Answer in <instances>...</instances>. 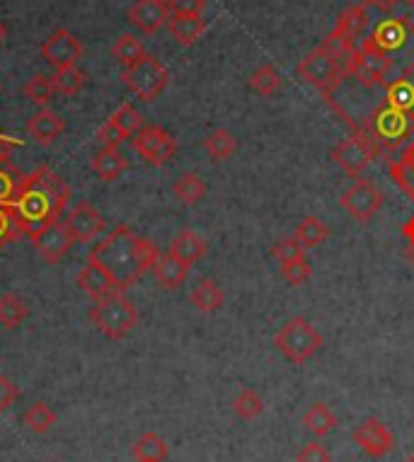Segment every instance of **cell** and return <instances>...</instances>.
<instances>
[{
  "label": "cell",
  "instance_id": "6da1fadb",
  "mask_svg": "<svg viewBox=\"0 0 414 462\" xmlns=\"http://www.w3.org/2000/svg\"><path fill=\"white\" fill-rule=\"evenodd\" d=\"M71 187L61 180L52 167L39 165L32 175H24L15 191V199L3 206L13 216L23 233H34L46 223L59 220L66 211Z\"/></svg>",
  "mask_w": 414,
  "mask_h": 462
},
{
  "label": "cell",
  "instance_id": "7a4b0ae2",
  "mask_svg": "<svg viewBox=\"0 0 414 462\" xmlns=\"http://www.w3.org/2000/svg\"><path fill=\"white\" fill-rule=\"evenodd\" d=\"M160 252L155 243L138 237L128 226H117L95 250L88 254L99 264L119 291H127L158 262Z\"/></svg>",
  "mask_w": 414,
  "mask_h": 462
},
{
  "label": "cell",
  "instance_id": "3957f363",
  "mask_svg": "<svg viewBox=\"0 0 414 462\" xmlns=\"http://www.w3.org/2000/svg\"><path fill=\"white\" fill-rule=\"evenodd\" d=\"M349 59H352V56L344 59V56H337V53H332L330 49H325V46L320 44L296 66V73H298V78H303L306 83L313 85L315 90H320L325 102L330 105L332 95H334V90L339 88V83H342L344 78H349Z\"/></svg>",
  "mask_w": 414,
  "mask_h": 462
},
{
  "label": "cell",
  "instance_id": "277c9868",
  "mask_svg": "<svg viewBox=\"0 0 414 462\" xmlns=\"http://www.w3.org/2000/svg\"><path fill=\"white\" fill-rule=\"evenodd\" d=\"M383 152L400 151L402 145L409 143V138L414 136V124L409 119V114L402 109H395L388 102L373 109L366 124L362 126Z\"/></svg>",
  "mask_w": 414,
  "mask_h": 462
},
{
  "label": "cell",
  "instance_id": "5b68a950",
  "mask_svg": "<svg viewBox=\"0 0 414 462\" xmlns=\"http://www.w3.org/2000/svg\"><path fill=\"white\" fill-rule=\"evenodd\" d=\"M90 322L105 334L107 339H124L138 325L136 305L124 296V291H114L102 300H95L90 308Z\"/></svg>",
  "mask_w": 414,
  "mask_h": 462
},
{
  "label": "cell",
  "instance_id": "8992f818",
  "mask_svg": "<svg viewBox=\"0 0 414 462\" xmlns=\"http://www.w3.org/2000/svg\"><path fill=\"white\" fill-rule=\"evenodd\" d=\"M274 346L291 361V364H306L323 349V334L310 325L306 318H291L274 337Z\"/></svg>",
  "mask_w": 414,
  "mask_h": 462
},
{
  "label": "cell",
  "instance_id": "52a82bcc",
  "mask_svg": "<svg viewBox=\"0 0 414 462\" xmlns=\"http://www.w3.org/2000/svg\"><path fill=\"white\" fill-rule=\"evenodd\" d=\"M121 80L141 102H153L170 83V70L153 53H146L134 66L124 69Z\"/></svg>",
  "mask_w": 414,
  "mask_h": 462
},
{
  "label": "cell",
  "instance_id": "ba28073f",
  "mask_svg": "<svg viewBox=\"0 0 414 462\" xmlns=\"http://www.w3.org/2000/svg\"><path fill=\"white\" fill-rule=\"evenodd\" d=\"M378 155H383V151L378 148L376 141H373L362 126H359L352 136L342 138V141L332 148V160H334V162L344 170V175H349L352 180H359V177L363 175V170H366Z\"/></svg>",
  "mask_w": 414,
  "mask_h": 462
},
{
  "label": "cell",
  "instance_id": "9c48e42d",
  "mask_svg": "<svg viewBox=\"0 0 414 462\" xmlns=\"http://www.w3.org/2000/svg\"><path fill=\"white\" fill-rule=\"evenodd\" d=\"M369 10H366L363 3H359V5H349V8L337 17L334 30L325 37L323 46L325 49H330L332 53L347 59V56H352V53L356 51V39L363 37V32L369 27Z\"/></svg>",
  "mask_w": 414,
  "mask_h": 462
},
{
  "label": "cell",
  "instance_id": "30bf717a",
  "mask_svg": "<svg viewBox=\"0 0 414 462\" xmlns=\"http://www.w3.org/2000/svg\"><path fill=\"white\" fill-rule=\"evenodd\" d=\"M385 194L378 189L376 182H371L369 177H359L352 182V187L344 189V194L339 197V206L356 220V223H371L376 218V213L383 208Z\"/></svg>",
  "mask_w": 414,
  "mask_h": 462
},
{
  "label": "cell",
  "instance_id": "8fae6325",
  "mask_svg": "<svg viewBox=\"0 0 414 462\" xmlns=\"http://www.w3.org/2000/svg\"><path fill=\"white\" fill-rule=\"evenodd\" d=\"M390 66V53L381 51L369 39H363L362 49H356L349 59V76L356 78V83H362L363 88H376V85H385Z\"/></svg>",
  "mask_w": 414,
  "mask_h": 462
},
{
  "label": "cell",
  "instance_id": "7c38bea8",
  "mask_svg": "<svg viewBox=\"0 0 414 462\" xmlns=\"http://www.w3.org/2000/svg\"><path fill=\"white\" fill-rule=\"evenodd\" d=\"M134 151L155 167H163L165 162L174 158L177 152V143L174 138L167 134L163 126H155V124H148L144 129L138 131L134 136Z\"/></svg>",
  "mask_w": 414,
  "mask_h": 462
},
{
  "label": "cell",
  "instance_id": "4fadbf2b",
  "mask_svg": "<svg viewBox=\"0 0 414 462\" xmlns=\"http://www.w3.org/2000/svg\"><path fill=\"white\" fill-rule=\"evenodd\" d=\"M30 240L34 245V250L39 252V257L49 262V264H59L61 259L71 252V247L76 245L73 236L68 233L66 223H61V220L46 223L44 227L30 233Z\"/></svg>",
  "mask_w": 414,
  "mask_h": 462
},
{
  "label": "cell",
  "instance_id": "5bb4252c",
  "mask_svg": "<svg viewBox=\"0 0 414 462\" xmlns=\"http://www.w3.org/2000/svg\"><path fill=\"white\" fill-rule=\"evenodd\" d=\"M83 42H80L73 32L68 30H56L52 37L44 39V44H42V56H44V61L56 70L76 66V63L83 59Z\"/></svg>",
  "mask_w": 414,
  "mask_h": 462
},
{
  "label": "cell",
  "instance_id": "9a60e30c",
  "mask_svg": "<svg viewBox=\"0 0 414 462\" xmlns=\"http://www.w3.org/2000/svg\"><path fill=\"white\" fill-rule=\"evenodd\" d=\"M66 227L76 243L88 245L92 243L95 237L105 233L107 220L102 218V213H99L90 201H80V204H76L68 211Z\"/></svg>",
  "mask_w": 414,
  "mask_h": 462
},
{
  "label": "cell",
  "instance_id": "2e32d148",
  "mask_svg": "<svg viewBox=\"0 0 414 462\" xmlns=\"http://www.w3.org/2000/svg\"><path fill=\"white\" fill-rule=\"evenodd\" d=\"M354 443L371 457H385L392 450V446H395V439H392L390 429L383 421L366 419L363 424L356 426Z\"/></svg>",
  "mask_w": 414,
  "mask_h": 462
},
{
  "label": "cell",
  "instance_id": "e0dca14e",
  "mask_svg": "<svg viewBox=\"0 0 414 462\" xmlns=\"http://www.w3.org/2000/svg\"><path fill=\"white\" fill-rule=\"evenodd\" d=\"M409 37H412V30H409V24H407L405 15H402V17H388V20H383V23H378L366 39H369L371 44L376 46V49H381V51L392 53V51H400V49H405Z\"/></svg>",
  "mask_w": 414,
  "mask_h": 462
},
{
  "label": "cell",
  "instance_id": "ac0fdd59",
  "mask_svg": "<svg viewBox=\"0 0 414 462\" xmlns=\"http://www.w3.org/2000/svg\"><path fill=\"white\" fill-rule=\"evenodd\" d=\"M170 20V8L160 0H136L128 10V23H134L144 34H155V32L167 24Z\"/></svg>",
  "mask_w": 414,
  "mask_h": 462
},
{
  "label": "cell",
  "instance_id": "d6986e66",
  "mask_svg": "<svg viewBox=\"0 0 414 462\" xmlns=\"http://www.w3.org/2000/svg\"><path fill=\"white\" fill-rule=\"evenodd\" d=\"M66 131V122L61 119L59 114L49 112V109H39L34 116H30L27 122V136L34 141V143L49 148L52 143H56V138Z\"/></svg>",
  "mask_w": 414,
  "mask_h": 462
},
{
  "label": "cell",
  "instance_id": "ffe728a7",
  "mask_svg": "<svg viewBox=\"0 0 414 462\" xmlns=\"http://www.w3.org/2000/svg\"><path fill=\"white\" fill-rule=\"evenodd\" d=\"M76 283L85 296L92 298V300H102V298L114 293V291H119V288L114 286V281L107 276L105 269L99 264H95V262H90V259H88V264L83 266V272L78 273Z\"/></svg>",
  "mask_w": 414,
  "mask_h": 462
},
{
  "label": "cell",
  "instance_id": "44dd1931",
  "mask_svg": "<svg viewBox=\"0 0 414 462\" xmlns=\"http://www.w3.org/2000/svg\"><path fill=\"white\" fill-rule=\"evenodd\" d=\"M388 172L392 182L398 184L402 194L414 204V141L402 148L398 160L388 158Z\"/></svg>",
  "mask_w": 414,
  "mask_h": 462
},
{
  "label": "cell",
  "instance_id": "7402d4cb",
  "mask_svg": "<svg viewBox=\"0 0 414 462\" xmlns=\"http://www.w3.org/2000/svg\"><path fill=\"white\" fill-rule=\"evenodd\" d=\"M167 32L173 34V39L180 46H192L206 32V20L202 15H177V13H170Z\"/></svg>",
  "mask_w": 414,
  "mask_h": 462
},
{
  "label": "cell",
  "instance_id": "603a6c76",
  "mask_svg": "<svg viewBox=\"0 0 414 462\" xmlns=\"http://www.w3.org/2000/svg\"><path fill=\"white\" fill-rule=\"evenodd\" d=\"M128 167V160L117 148H102L90 160V170L102 182H114Z\"/></svg>",
  "mask_w": 414,
  "mask_h": 462
},
{
  "label": "cell",
  "instance_id": "cb8c5ba5",
  "mask_svg": "<svg viewBox=\"0 0 414 462\" xmlns=\"http://www.w3.org/2000/svg\"><path fill=\"white\" fill-rule=\"evenodd\" d=\"M153 273H155V281L160 286L167 288V291H174L187 281L189 266L167 252V254H160L158 262L153 264Z\"/></svg>",
  "mask_w": 414,
  "mask_h": 462
},
{
  "label": "cell",
  "instance_id": "d4e9b609",
  "mask_svg": "<svg viewBox=\"0 0 414 462\" xmlns=\"http://www.w3.org/2000/svg\"><path fill=\"white\" fill-rule=\"evenodd\" d=\"M206 250H209V245H206V240L196 236L194 230H182L180 236L170 243V250L167 252L180 259V262H184L187 266H192L206 254Z\"/></svg>",
  "mask_w": 414,
  "mask_h": 462
},
{
  "label": "cell",
  "instance_id": "484cf974",
  "mask_svg": "<svg viewBox=\"0 0 414 462\" xmlns=\"http://www.w3.org/2000/svg\"><path fill=\"white\" fill-rule=\"evenodd\" d=\"M385 102L395 109L402 112H412L414 109V80H412V69H407L405 73L390 83H385Z\"/></svg>",
  "mask_w": 414,
  "mask_h": 462
},
{
  "label": "cell",
  "instance_id": "4316f807",
  "mask_svg": "<svg viewBox=\"0 0 414 462\" xmlns=\"http://www.w3.org/2000/svg\"><path fill=\"white\" fill-rule=\"evenodd\" d=\"M223 300H226L223 291H221L219 283L212 279H202L194 288H192V293H189V303L202 312L219 310L221 305H223Z\"/></svg>",
  "mask_w": 414,
  "mask_h": 462
},
{
  "label": "cell",
  "instance_id": "83f0119b",
  "mask_svg": "<svg viewBox=\"0 0 414 462\" xmlns=\"http://www.w3.org/2000/svg\"><path fill=\"white\" fill-rule=\"evenodd\" d=\"M303 426H306L313 436L323 439V436L334 431L337 417H334V411H332L325 402H315V404L303 414Z\"/></svg>",
  "mask_w": 414,
  "mask_h": 462
},
{
  "label": "cell",
  "instance_id": "f1b7e54d",
  "mask_svg": "<svg viewBox=\"0 0 414 462\" xmlns=\"http://www.w3.org/2000/svg\"><path fill=\"white\" fill-rule=\"evenodd\" d=\"M203 151L209 152L212 160H216V162H226L238 151V141H235V136L228 129H216L203 138Z\"/></svg>",
  "mask_w": 414,
  "mask_h": 462
},
{
  "label": "cell",
  "instance_id": "f546056e",
  "mask_svg": "<svg viewBox=\"0 0 414 462\" xmlns=\"http://www.w3.org/2000/svg\"><path fill=\"white\" fill-rule=\"evenodd\" d=\"M27 318H30V305L24 303L23 298H17L15 293L0 296V325L5 329H15Z\"/></svg>",
  "mask_w": 414,
  "mask_h": 462
},
{
  "label": "cell",
  "instance_id": "4dcf8cb0",
  "mask_svg": "<svg viewBox=\"0 0 414 462\" xmlns=\"http://www.w3.org/2000/svg\"><path fill=\"white\" fill-rule=\"evenodd\" d=\"M294 237L306 247V250H313V247L323 245L325 240L330 237V227L325 226L320 218H315V216H308V218H303L301 223H298Z\"/></svg>",
  "mask_w": 414,
  "mask_h": 462
},
{
  "label": "cell",
  "instance_id": "1f68e13d",
  "mask_svg": "<svg viewBox=\"0 0 414 462\" xmlns=\"http://www.w3.org/2000/svg\"><path fill=\"white\" fill-rule=\"evenodd\" d=\"M173 194L177 197V201L184 206L199 204L206 194V184L194 175V172H184V175L173 184Z\"/></svg>",
  "mask_w": 414,
  "mask_h": 462
},
{
  "label": "cell",
  "instance_id": "d6a6232c",
  "mask_svg": "<svg viewBox=\"0 0 414 462\" xmlns=\"http://www.w3.org/2000/svg\"><path fill=\"white\" fill-rule=\"evenodd\" d=\"M167 443L160 439L158 433H144L141 439L134 443V457L136 460H158L163 462L167 457Z\"/></svg>",
  "mask_w": 414,
  "mask_h": 462
},
{
  "label": "cell",
  "instance_id": "836d02e7",
  "mask_svg": "<svg viewBox=\"0 0 414 462\" xmlns=\"http://www.w3.org/2000/svg\"><path fill=\"white\" fill-rule=\"evenodd\" d=\"M112 56L124 66V69H128V66H134L138 59H144L146 49L134 34H121V37L114 42Z\"/></svg>",
  "mask_w": 414,
  "mask_h": 462
},
{
  "label": "cell",
  "instance_id": "e575fe53",
  "mask_svg": "<svg viewBox=\"0 0 414 462\" xmlns=\"http://www.w3.org/2000/svg\"><path fill=\"white\" fill-rule=\"evenodd\" d=\"M23 95L30 99L32 105L46 106L53 99V95H56V88H53L52 78H46V76H42V73H37V76H32L30 80L24 83Z\"/></svg>",
  "mask_w": 414,
  "mask_h": 462
},
{
  "label": "cell",
  "instance_id": "d590c367",
  "mask_svg": "<svg viewBox=\"0 0 414 462\" xmlns=\"http://www.w3.org/2000/svg\"><path fill=\"white\" fill-rule=\"evenodd\" d=\"M23 421L32 433H39V436H42V433H46L53 424H56V414L49 410V404H44V402H34L30 410L24 411Z\"/></svg>",
  "mask_w": 414,
  "mask_h": 462
},
{
  "label": "cell",
  "instance_id": "8d00e7d4",
  "mask_svg": "<svg viewBox=\"0 0 414 462\" xmlns=\"http://www.w3.org/2000/svg\"><path fill=\"white\" fill-rule=\"evenodd\" d=\"M109 122L117 126V129L124 134V136H136L138 131L144 129L146 124H144V116H141V112L138 109H134L131 105H121L117 112L109 116Z\"/></svg>",
  "mask_w": 414,
  "mask_h": 462
},
{
  "label": "cell",
  "instance_id": "74e56055",
  "mask_svg": "<svg viewBox=\"0 0 414 462\" xmlns=\"http://www.w3.org/2000/svg\"><path fill=\"white\" fill-rule=\"evenodd\" d=\"M233 411L245 421H252L264 411V402L262 397L252 390V387H245L238 397L233 400Z\"/></svg>",
  "mask_w": 414,
  "mask_h": 462
},
{
  "label": "cell",
  "instance_id": "f35d334b",
  "mask_svg": "<svg viewBox=\"0 0 414 462\" xmlns=\"http://www.w3.org/2000/svg\"><path fill=\"white\" fill-rule=\"evenodd\" d=\"M52 80L56 92H61V95H76V92L83 90L85 83H88V78H85L83 70H78L76 66L56 70V76H53Z\"/></svg>",
  "mask_w": 414,
  "mask_h": 462
},
{
  "label": "cell",
  "instance_id": "ab89813d",
  "mask_svg": "<svg viewBox=\"0 0 414 462\" xmlns=\"http://www.w3.org/2000/svg\"><path fill=\"white\" fill-rule=\"evenodd\" d=\"M249 88L255 92H259V95H267V97H269V95H274V92L281 88V78L274 66H259V69L249 76Z\"/></svg>",
  "mask_w": 414,
  "mask_h": 462
},
{
  "label": "cell",
  "instance_id": "60d3db41",
  "mask_svg": "<svg viewBox=\"0 0 414 462\" xmlns=\"http://www.w3.org/2000/svg\"><path fill=\"white\" fill-rule=\"evenodd\" d=\"M281 276L291 286H303L308 283L310 276H313V269H310L308 259H296V262H288V264H281Z\"/></svg>",
  "mask_w": 414,
  "mask_h": 462
},
{
  "label": "cell",
  "instance_id": "b9f144b4",
  "mask_svg": "<svg viewBox=\"0 0 414 462\" xmlns=\"http://www.w3.org/2000/svg\"><path fill=\"white\" fill-rule=\"evenodd\" d=\"M271 254L279 259L281 264H288V262L306 257V247L296 237H284V240H279V243L271 247Z\"/></svg>",
  "mask_w": 414,
  "mask_h": 462
},
{
  "label": "cell",
  "instance_id": "7bdbcfd3",
  "mask_svg": "<svg viewBox=\"0 0 414 462\" xmlns=\"http://www.w3.org/2000/svg\"><path fill=\"white\" fill-rule=\"evenodd\" d=\"M20 236H23V230H20V226H17L15 220H13V216H10L3 206H0V250L5 247V245L10 243H17L20 240Z\"/></svg>",
  "mask_w": 414,
  "mask_h": 462
},
{
  "label": "cell",
  "instance_id": "ee69618b",
  "mask_svg": "<svg viewBox=\"0 0 414 462\" xmlns=\"http://www.w3.org/2000/svg\"><path fill=\"white\" fill-rule=\"evenodd\" d=\"M296 462H332V453L327 450V446L313 440V443H308V446H303L301 450H298Z\"/></svg>",
  "mask_w": 414,
  "mask_h": 462
},
{
  "label": "cell",
  "instance_id": "f6af8a7d",
  "mask_svg": "<svg viewBox=\"0 0 414 462\" xmlns=\"http://www.w3.org/2000/svg\"><path fill=\"white\" fill-rule=\"evenodd\" d=\"M17 397H20V390H17L15 383L8 375L0 373V414H5L15 404Z\"/></svg>",
  "mask_w": 414,
  "mask_h": 462
},
{
  "label": "cell",
  "instance_id": "bcb514c9",
  "mask_svg": "<svg viewBox=\"0 0 414 462\" xmlns=\"http://www.w3.org/2000/svg\"><path fill=\"white\" fill-rule=\"evenodd\" d=\"M167 8L177 15H202L203 8H206V0H170Z\"/></svg>",
  "mask_w": 414,
  "mask_h": 462
},
{
  "label": "cell",
  "instance_id": "7dc6e473",
  "mask_svg": "<svg viewBox=\"0 0 414 462\" xmlns=\"http://www.w3.org/2000/svg\"><path fill=\"white\" fill-rule=\"evenodd\" d=\"M98 138L102 141V145H105V148H119V145L127 141V136H124V134H121V131L117 129V126H114L109 119H107L105 126L99 129Z\"/></svg>",
  "mask_w": 414,
  "mask_h": 462
},
{
  "label": "cell",
  "instance_id": "c3c4849f",
  "mask_svg": "<svg viewBox=\"0 0 414 462\" xmlns=\"http://www.w3.org/2000/svg\"><path fill=\"white\" fill-rule=\"evenodd\" d=\"M398 3H405V0H363L366 8H376L381 10V13H388V10L395 8Z\"/></svg>",
  "mask_w": 414,
  "mask_h": 462
},
{
  "label": "cell",
  "instance_id": "681fc988",
  "mask_svg": "<svg viewBox=\"0 0 414 462\" xmlns=\"http://www.w3.org/2000/svg\"><path fill=\"white\" fill-rule=\"evenodd\" d=\"M400 233H402V237H405L407 243H414V216L412 218H407V223L402 226V230H400Z\"/></svg>",
  "mask_w": 414,
  "mask_h": 462
},
{
  "label": "cell",
  "instance_id": "f907efd6",
  "mask_svg": "<svg viewBox=\"0 0 414 462\" xmlns=\"http://www.w3.org/2000/svg\"><path fill=\"white\" fill-rule=\"evenodd\" d=\"M405 3H407L405 20H407V24H409V30H412V34H414V0H405Z\"/></svg>",
  "mask_w": 414,
  "mask_h": 462
},
{
  "label": "cell",
  "instance_id": "816d5d0a",
  "mask_svg": "<svg viewBox=\"0 0 414 462\" xmlns=\"http://www.w3.org/2000/svg\"><path fill=\"white\" fill-rule=\"evenodd\" d=\"M405 259L409 264L414 266V243H407V250H405Z\"/></svg>",
  "mask_w": 414,
  "mask_h": 462
},
{
  "label": "cell",
  "instance_id": "f5cc1de1",
  "mask_svg": "<svg viewBox=\"0 0 414 462\" xmlns=\"http://www.w3.org/2000/svg\"><path fill=\"white\" fill-rule=\"evenodd\" d=\"M5 37H8V27H5V24L0 23V44L5 42Z\"/></svg>",
  "mask_w": 414,
  "mask_h": 462
},
{
  "label": "cell",
  "instance_id": "db71d44e",
  "mask_svg": "<svg viewBox=\"0 0 414 462\" xmlns=\"http://www.w3.org/2000/svg\"><path fill=\"white\" fill-rule=\"evenodd\" d=\"M402 462H414V453H412V455H407V457H405V460H402Z\"/></svg>",
  "mask_w": 414,
  "mask_h": 462
},
{
  "label": "cell",
  "instance_id": "11a10c76",
  "mask_svg": "<svg viewBox=\"0 0 414 462\" xmlns=\"http://www.w3.org/2000/svg\"><path fill=\"white\" fill-rule=\"evenodd\" d=\"M409 119H412V124H414V109H412V112H409Z\"/></svg>",
  "mask_w": 414,
  "mask_h": 462
},
{
  "label": "cell",
  "instance_id": "9f6ffc18",
  "mask_svg": "<svg viewBox=\"0 0 414 462\" xmlns=\"http://www.w3.org/2000/svg\"><path fill=\"white\" fill-rule=\"evenodd\" d=\"M136 462H158V460H136Z\"/></svg>",
  "mask_w": 414,
  "mask_h": 462
},
{
  "label": "cell",
  "instance_id": "6f0895ef",
  "mask_svg": "<svg viewBox=\"0 0 414 462\" xmlns=\"http://www.w3.org/2000/svg\"><path fill=\"white\" fill-rule=\"evenodd\" d=\"M160 3H165V5H167V3H170V0H160Z\"/></svg>",
  "mask_w": 414,
  "mask_h": 462
},
{
  "label": "cell",
  "instance_id": "680465c9",
  "mask_svg": "<svg viewBox=\"0 0 414 462\" xmlns=\"http://www.w3.org/2000/svg\"><path fill=\"white\" fill-rule=\"evenodd\" d=\"M412 69H414V63H412Z\"/></svg>",
  "mask_w": 414,
  "mask_h": 462
}]
</instances>
